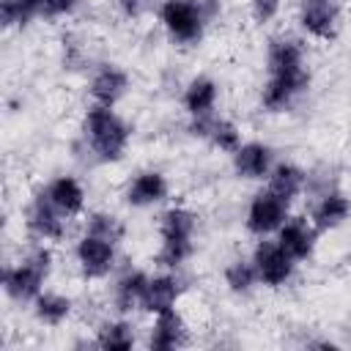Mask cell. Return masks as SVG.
Listing matches in <instances>:
<instances>
[{
	"instance_id": "obj_17",
	"label": "cell",
	"mask_w": 351,
	"mask_h": 351,
	"mask_svg": "<svg viewBox=\"0 0 351 351\" xmlns=\"http://www.w3.org/2000/svg\"><path fill=\"white\" fill-rule=\"evenodd\" d=\"M266 63H269V74L304 69V49H302V44L296 38H285V36L282 38H271Z\"/></svg>"
},
{
	"instance_id": "obj_24",
	"label": "cell",
	"mask_w": 351,
	"mask_h": 351,
	"mask_svg": "<svg viewBox=\"0 0 351 351\" xmlns=\"http://www.w3.org/2000/svg\"><path fill=\"white\" fill-rule=\"evenodd\" d=\"M225 282L233 293H247L258 282V271L252 261H236L225 269Z\"/></svg>"
},
{
	"instance_id": "obj_27",
	"label": "cell",
	"mask_w": 351,
	"mask_h": 351,
	"mask_svg": "<svg viewBox=\"0 0 351 351\" xmlns=\"http://www.w3.org/2000/svg\"><path fill=\"white\" fill-rule=\"evenodd\" d=\"M85 233L118 244L121 236H123V225H121L112 214H90V217H88V230H85Z\"/></svg>"
},
{
	"instance_id": "obj_16",
	"label": "cell",
	"mask_w": 351,
	"mask_h": 351,
	"mask_svg": "<svg viewBox=\"0 0 351 351\" xmlns=\"http://www.w3.org/2000/svg\"><path fill=\"white\" fill-rule=\"evenodd\" d=\"M44 195H47V197H49L66 217L80 214L82 206H85V192H82L80 181L71 178V176H58V178H52V181L47 184Z\"/></svg>"
},
{
	"instance_id": "obj_3",
	"label": "cell",
	"mask_w": 351,
	"mask_h": 351,
	"mask_svg": "<svg viewBox=\"0 0 351 351\" xmlns=\"http://www.w3.org/2000/svg\"><path fill=\"white\" fill-rule=\"evenodd\" d=\"M49 266H52V252L47 247H36L27 252L25 261H19L16 266H8L3 271V288L11 299L16 302H33L41 288H44V280L49 274Z\"/></svg>"
},
{
	"instance_id": "obj_12",
	"label": "cell",
	"mask_w": 351,
	"mask_h": 351,
	"mask_svg": "<svg viewBox=\"0 0 351 351\" xmlns=\"http://www.w3.org/2000/svg\"><path fill=\"white\" fill-rule=\"evenodd\" d=\"M178 293H181V282H178V277H173V274L151 277L140 310L154 313V315H159V313H165V310H173Z\"/></svg>"
},
{
	"instance_id": "obj_30",
	"label": "cell",
	"mask_w": 351,
	"mask_h": 351,
	"mask_svg": "<svg viewBox=\"0 0 351 351\" xmlns=\"http://www.w3.org/2000/svg\"><path fill=\"white\" fill-rule=\"evenodd\" d=\"M74 5H77V0H36L38 14H44V16H63V14L74 11Z\"/></svg>"
},
{
	"instance_id": "obj_15",
	"label": "cell",
	"mask_w": 351,
	"mask_h": 351,
	"mask_svg": "<svg viewBox=\"0 0 351 351\" xmlns=\"http://www.w3.org/2000/svg\"><path fill=\"white\" fill-rule=\"evenodd\" d=\"M348 214H351V200L340 192H329L315 203L310 222L318 233H324V230H332V228L343 225L348 219Z\"/></svg>"
},
{
	"instance_id": "obj_26",
	"label": "cell",
	"mask_w": 351,
	"mask_h": 351,
	"mask_svg": "<svg viewBox=\"0 0 351 351\" xmlns=\"http://www.w3.org/2000/svg\"><path fill=\"white\" fill-rule=\"evenodd\" d=\"M36 14H38L36 0H3L0 3V16H3V25L5 27L27 25Z\"/></svg>"
},
{
	"instance_id": "obj_31",
	"label": "cell",
	"mask_w": 351,
	"mask_h": 351,
	"mask_svg": "<svg viewBox=\"0 0 351 351\" xmlns=\"http://www.w3.org/2000/svg\"><path fill=\"white\" fill-rule=\"evenodd\" d=\"M115 3H118V11H121L123 16H129V19L140 16L143 8H145V0H115Z\"/></svg>"
},
{
	"instance_id": "obj_6",
	"label": "cell",
	"mask_w": 351,
	"mask_h": 351,
	"mask_svg": "<svg viewBox=\"0 0 351 351\" xmlns=\"http://www.w3.org/2000/svg\"><path fill=\"white\" fill-rule=\"evenodd\" d=\"M285 219H288V203L277 197L271 189L258 192L247 208V230L255 236L277 233Z\"/></svg>"
},
{
	"instance_id": "obj_28",
	"label": "cell",
	"mask_w": 351,
	"mask_h": 351,
	"mask_svg": "<svg viewBox=\"0 0 351 351\" xmlns=\"http://www.w3.org/2000/svg\"><path fill=\"white\" fill-rule=\"evenodd\" d=\"M208 140H211V145H217L219 151H228V154H233L241 145V134H239L236 123H230L225 118H217L214 121V129H211Z\"/></svg>"
},
{
	"instance_id": "obj_13",
	"label": "cell",
	"mask_w": 351,
	"mask_h": 351,
	"mask_svg": "<svg viewBox=\"0 0 351 351\" xmlns=\"http://www.w3.org/2000/svg\"><path fill=\"white\" fill-rule=\"evenodd\" d=\"M129 88V77L126 71H121L118 66H101L93 80H90V96L96 104H107L112 107Z\"/></svg>"
},
{
	"instance_id": "obj_19",
	"label": "cell",
	"mask_w": 351,
	"mask_h": 351,
	"mask_svg": "<svg viewBox=\"0 0 351 351\" xmlns=\"http://www.w3.org/2000/svg\"><path fill=\"white\" fill-rule=\"evenodd\" d=\"M217 104V82L208 77H197L184 90V110L192 115H208Z\"/></svg>"
},
{
	"instance_id": "obj_21",
	"label": "cell",
	"mask_w": 351,
	"mask_h": 351,
	"mask_svg": "<svg viewBox=\"0 0 351 351\" xmlns=\"http://www.w3.org/2000/svg\"><path fill=\"white\" fill-rule=\"evenodd\" d=\"M33 310H36V318L47 326H58L69 318L71 313V299L63 296V293H52V291H41L36 299H33Z\"/></svg>"
},
{
	"instance_id": "obj_29",
	"label": "cell",
	"mask_w": 351,
	"mask_h": 351,
	"mask_svg": "<svg viewBox=\"0 0 351 351\" xmlns=\"http://www.w3.org/2000/svg\"><path fill=\"white\" fill-rule=\"evenodd\" d=\"M250 11H252V19L258 25H266L277 16L280 11V0H250Z\"/></svg>"
},
{
	"instance_id": "obj_14",
	"label": "cell",
	"mask_w": 351,
	"mask_h": 351,
	"mask_svg": "<svg viewBox=\"0 0 351 351\" xmlns=\"http://www.w3.org/2000/svg\"><path fill=\"white\" fill-rule=\"evenodd\" d=\"M165 197H167V181L156 170H145V173L134 176V181L126 189V203L129 206H137V208L154 206V203H159Z\"/></svg>"
},
{
	"instance_id": "obj_10",
	"label": "cell",
	"mask_w": 351,
	"mask_h": 351,
	"mask_svg": "<svg viewBox=\"0 0 351 351\" xmlns=\"http://www.w3.org/2000/svg\"><path fill=\"white\" fill-rule=\"evenodd\" d=\"M184 343H186V324L176 313V307L159 313L154 326H151L148 348H154V351H173V348H181Z\"/></svg>"
},
{
	"instance_id": "obj_5",
	"label": "cell",
	"mask_w": 351,
	"mask_h": 351,
	"mask_svg": "<svg viewBox=\"0 0 351 351\" xmlns=\"http://www.w3.org/2000/svg\"><path fill=\"white\" fill-rule=\"evenodd\" d=\"M252 263H255L258 280L263 285H271V288L285 285L293 277V266H296V261L280 247V241H261L255 247Z\"/></svg>"
},
{
	"instance_id": "obj_2",
	"label": "cell",
	"mask_w": 351,
	"mask_h": 351,
	"mask_svg": "<svg viewBox=\"0 0 351 351\" xmlns=\"http://www.w3.org/2000/svg\"><path fill=\"white\" fill-rule=\"evenodd\" d=\"M85 137L90 151L96 154V159L101 162H118L129 145V126L123 123V118L115 115L112 107L107 104H93L85 115Z\"/></svg>"
},
{
	"instance_id": "obj_8",
	"label": "cell",
	"mask_w": 351,
	"mask_h": 351,
	"mask_svg": "<svg viewBox=\"0 0 351 351\" xmlns=\"http://www.w3.org/2000/svg\"><path fill=\"white\" fill-rule=\"evenodd\" d=\"M74 252H77V261L85 277H104L115 263V244L99 236H90V233H85L77 241Z\"/></svg>"
},
{
	"instance_id": "obj_23",
	"label": "cell",
	"mask_w": 351,
	"mask_h": 351,
	"mask_svg": "<svg viewBox=\"0 0 351 351\" xmlns=\"http://www.w3.org/2000/svg\"><path fill=\"white\" fill-rule=\"evenodd\" d=\"M96 346L99 348H112V351H126L134 346V332H132V324L126 321H110L99 329V337H96Z\"/></svg>"
},
{
	"instance_id": "obj_11",
	"label": "cell",
	"mask_w": 351,
	"mask_h": 351,
	"mask_svg": "<svg viewBox=\"0 0 351 351\" xmlns=\"http://www.w3.org/2000/svg\"><path fill=\"white\" fill-rule=\"evenodd\" d=\"M233 167L241 178H263L271 173V148L263 143H241L233 151Z\"/></svg>"
},
{
	"instance_id": "obj_22",
	"label": "cell",
	"mask_w": 351,
	"mask_h": 351,
	"mask_svg": "<svg viewBox=\"0 0 351 351\" xmlns=\"http://www.w3.org/2000/svg\"><path fill=\"white\" fill-rule=\"evenodd\" d=\"M195 228H197V217L181 206L167 208L162 214V222H159L162 239H195Z\"/></svg>"
},
{
	"instance_id": "obj_9",
	"label": "cell",
	"mask_w": 351,
	"mask_h": 351,
	"mask_svg": "<svg viewBox=\"0 0 351 351\" xmlns=\"http://www.w3.org/2000/svg\"><path fill=\"white\" fill-rule=\"evenodd\" d=\"M315 236L318 230L313 228V222L302 219V217H288L280 230H277V241L280 247L293 258V261H304L313 255V247H315Z\"/></svg>"
},
{
	"instance_id": "obj_20",
	"label": "cell",
	"mask_w": 351,
	"mask_h": 351,
	"mask_svg": "<svg viewBox=\"0 0 351 351\" xmlns=\"http://www.w3.org/2000/svg\"><path fill=\"white\" fill-rule=\"evenodd\" d=\"M148 274L143 271H126L118 282H115V307L121 313H129L134 307L143 304V296H145V288H148Z\"/></svg>"
},
{
	"instance_id": "obj_4",
	"label": "cell",
	"mask_w": 351,
	"mask_h": 351,
	"mask_svg": "<svg viewBox=\"0 0 351 351\" xmlns=\"http://www.w3.org/2000/svg\"><path fill=\"white\" fill-rule=\"evenodd\" d=\"M310 85V74L307 69H296V71H277L269 74L263 90H261V104L271 112L285 110L299 93H304Z\"/></svg>"
},
{
	"instance_id": "obj_18",
	"label": "cell",
	"mask_w": 351,
	"mask_h": 351,
	"mask_svg": "<svg viewBox=\"0 0 351 351\" xmlns=\"http://www.w3.org/2000/svg\"><path fill=\"white\" fill-rule=\"evenodd\" d=\"M269 189L277 197H282L285 203H291L304 189V170L296 167V165H291V162L274 165L271 173H269Z\"/></svg>"
},
{
	"instance_id": "obj_7",
	"label": "cell",
	"mask_w": 351,
	"mask_h": 351,
	"mask_svg": "<svg viewBox=\"0 0 351 351\" xmlns=\"http://www.w3.org/2000/svg\"><path fill=\"white\" fill-rule=\"evenodd\" d=\"M27 228L41 241H58L66 233V214L44 192H38L27 208Z\"/></svg>"
},
{
	"instance_id": "obj_25",
	"label": "cell",
	"mask_w": 351,
	"mask_h": 351,
	"mask_svg": "<svg viewBox=\"0 0 351 351\" xmlns=\"http://www.w3.org/2000/svg\"><path fill=\"white\" fill-rule=\"evenodd\" d=\"M192 250H195L192 239H162V250H159L156 261H159V266L176 269L178 263H184L192 255Z\"/></svg>"
},
{
	"instance_id": "obj_1",
	"label": "cell",
	"mask_w": 351,
	"mask_h": 351,
	"mask_svg": "<svg viewBox=\"0 0 351 351\" xmlns=\"http://www.w3.org/2000/svg\"><path fill=\"white\" fill-rule=\"evenodd\" d=\"M219 11L217 0H165L159 19L176 44H197L203 38L206 22Z\"/></svg>"
}]
</instances>
